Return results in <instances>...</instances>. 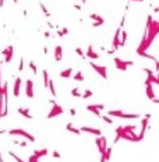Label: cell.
Wrapping results in <instances>:
<instances>
[{
	"mask_svg": "<svg viewBox=\"0 0 159 162\" xmlns=\"http://www.w3.org/2000/svg\"><path fill=\"white\" fill-rule=\"evenodd\" d=\"M159 34V21H154L152 16H148L146 17V25H145V31H144V35H142V39L140 42V46L137 48V55L145 52L148 48L152 45V42L155 41L156 35Z\"/></svg>",
	"mask_w": 159,
	"mask_h": 162,
	"instance_id": "1",
	"label": "cell"
},
{
	"mask_svg": "<svg viewBox=\"0 0 159 162\" xmlns=\"http://www.w3.org/2000/svg\"><path fill=\"white\" fill-rule=\"evenodd\" d=\"M9 134H10V136H22V137H25V138H28L31 143H34V141H35V137L32 136V134H29V133H27L25 130H22V129L9 130Z\"/></svg>",
	"mask_w": 159,
	"mask_h": 162,
	"instance_id": "2",
	"label": "cell"
},
{
	"mask_svg": "<svg viewBox=\"0 0 159 162\" xmlns=\"http://www.w3.org/2000/svg\"><path fill=\"white\" fill-rule=\"evenodd\" d=\"M89 66L94 68L96 73H98L99 76L102 77L103 80H108V71H106V67H105V66H98V64H95L94 60H92V62H89Z\"/></svg>",
	"mask_w": 159,
	"mask_h": 162,
	"instance_id": "3",
	"label": "cell"
},
{
	"mask_svg": "<svg viewBox=\"0 0 159 162\" xmlns=\"http://www.w3.org/2000/svg\"><path fill=\"white\" fill-rule=\"evenodd\" d=\"M95 144H96V147H98V149H99V152H101V155H103L105 149H106V147H108V143H106V137L98 136V138L95 140Z\"/></svg>",
	"mask_w": 159,
	"mask_h": 162,
	"instance_id": "4",
	"label": "cell"
},
{
	"mask_svg": "<svg viewBox=\"0 0 159 162\" xmlns=\"http://www.w3.org/2000/svg\"><path fill=\"white\" fill-rule=\"evenodd\" d=\"M63 112H64V109L60 106V105H57V103H55L53 105V108L50 109V112L47 113V119H53V117H56V116H59V115H63Z\"/></svg>",
	"mask_w": 159,
	"mask_h": 162,
	"instance_id": "5",
	"label": "cell"
},
{
	"mask_svg": "<svg viewBox=\"0 0 159 162\" xmlns=\"http://www.w3.org/2000/svg\"><path fill=\"white\" fill-rule=\"evenodd\" d=\"M121 30L123 28H117L116 30V32H115V36H113V42H112V45H113V49L115 50H117L119 48H120V34H121Z\"/></svg>",
	"mask_w": 159,
	"mask_h": 162,
	"instance_id": "6",
	"label": "cell"
},
{
	"mask_svg": "<svg viewBox=\"0 0 159 162\" xmlns=\"http://www.w3.org/2000/svg\"><path fill=\"white\" fill-rule=\"evenodd\" d=\"M25 94L28 98H34V81L29 78L25 82Z\"/></svg>",
	"mask_w": 159,
	"mask_h": 162,
	"instance_id": "7",
	"label": "cell"
},
{
	"mask_svg": "<svg viewBox=\"0 0 159 162\" xmlns=\"http://www.w3.org/2000/svg\"><path fill=\"white\" fill-rule=\"evenodd\" d=\"M115 64H116V67L119 68V70H121V71H126L127 70V62H124V60H121L120 57H115Z\"/></svg>",
	"mask_w": 159,
	"mask_h": 162,
	"instance_id": "8",
	"label": "cell"
},
{
	"mask_svg": "<svg viewBox=\"0 0 159 162\" xmlns=\"http://www.w3.org/2000/svg\"><path fill=\"white\" fill-rule=\"evenodd\" d=\"M80 130H81V133H91V134H95V136H102V131L99 130V129H94V127H87V126H82V127H80Z\"/></svg>",
	"mask_w": 159,
	"mask_h": 162,
	"instance_id": "9",
	"label": "cell"
},
{
	"mask_svg": "<svg viewBox=\"0 0 159 162\" xmlns=\"http://www.w3.org/2000/svg\"><path fill=\"white\" fill-rule=\"evenodd\" d=\"M20 88H21V78L17 77L15 81H14V88H13V95L15 97V98L20 97Z\"/></svg>",
	"mask_w": 159,
	"mask_h": 162,
	"instance_id": "10",
	"label": "cell"
},
{
	"mask_svg": "<svg viewBox=\"0 0 159 162\" xmlns=\"http://www.w3.org/2000/svg\"><path fill=\"white\" fill-rule=\"evenodd\" d=\"M85 57H89L91 60H96V59H99V53L94 52V46L89 45V46H88V50H87V53H85Z\"/></svg>",
	"mask_w": 159,
	"mask_h": 162,
	"instance_id": "11",
	"label": "cell"
},
{
	"mask_svg": "<svg viewBox=\"0 0 159 162\" xmlns=\"http://www.w3.org/2000/svg\"><path fill=\"white\" fill-rule=\"evenodd\" d=\"M61 59H63V48L60 45H57L55 48V60L56 62H61Z\"/></svg>",
	"mask_w": 159,
	"mask_h": 162,
	"instance_id": "12",
	"label": "cell"
},
{
	"mask_svg": "<svg viewBox=\"0 0 159 162\" xmlns=\"http://www.w3.org/2000/svg\"><path fill=\"white\" fill-rule=\"evenodd\" d=\"M146 88H145V91H146V98L148 99H151V101H152V99L155 98V92H154V85H152V84H146Z\"/></svg>",
	"mask_w": 159,
	"mask_h": 162,
	"instance_id": "13",
	"label": "cell"
},
{
	"mask_svg": "<svg viewBox=\"0 0 159 162\" xmlns=\"http://www.w3.org/2000/svg\"><path fill=\"white\" fill-rule=\"evenodd\" d=\"M17 112L20 115H22L24 117H27V119H34V116L29 113V109H28V108H18Z\"/></svg>",
	"mask_w": 159,
	"mask_h": 162,
	"instance_id": "14",
	"label": "cell"
},
{
	"mask_svg": "<svg viewBox=\"0 0 159 162\" xmlns=\"http://www.w3.org/2000/svg\"><path fill=\"white\" fill-rule=\"evenodd\" d=\"M71 74H73V68L69 67V68H66V70H63V71H60V74H59V76H60L61 78H70V77H71Z\"/></svg>",
	"mask_w": 159,
	"mask_h": 162,
	"instance_id": "15",
	"label": "cell"
},
{
	"mask_svg": "<svg viewBox=\"0 0 159 162\" xmlns=\"http://www.w3.org/2000/svg\"><path fill=\"white\" fill-rule=\"evenodd\" d=\"M66 129H67L69 131L74 133V134H77V136H80V134H81V130H80V129H75V127L73 126V123H67V124H66Z\"/></svg>",
	"mask_w": 159,
	"mask_h": 162,
	"instance_id": "16",
	"label": "cell"
},
{
	"mask_svg": "<svg viewBox=\"0 0 159 162\" xmlns=\"http://www.w3.org/2000/svg\"><path fill=\"white\" fill-rule=\"evenodd\" d=\"M47 154H49V151H47L46 148H42V149H36V151H34V155L36 158H41V157H46Z\"/></svg>",
	"mask_w": 159,
	"mask_h": 162,
	"instance_id": "17",
	"label": "cell"
},
{
	"mask_svg": "<svg viewBox=\"0 0 159 162\" xmlns=\"http://www.w3.org/2000/svg\"><path fill=\"white\" fill-rule=\"evenodd\" d=\"M120 117L121 119H138L140 115L138 113H121Z\"/></svg>",
	"mask_w": 159,
	"mask_h": 162,
	"instance_id": "18",
	"label": "cell"
},
{
	"mask_svg": "<svg viewBox=\"0 0 159 162\" xmlns=\"http://www.w3.org/2000/svg\"><path fill=\"white\" fill-rule=\"evenodd\" d=\"M120 36H121V39H120V48H123L126 45V42H127V38H129V34L126 32V31H123L121 30V34H120Z\"/></svg>",
	"mask_w": 159,
	"mask_h": 162,
	"instance_id": "19",
	"label": "cell"
},
{
	"mask_svg": "<svg viewBox=\"0 0 159 162\" xmlns=\"http://www.w3.org/2000/svg\"><path fill=\"white\" fill-rule=\"evenodd\" d=\"M87 109H88L89 112H92V113H95L98 117H101V116H102V115H101V111H99V109L95 106V105H88V106H87Z\"/></svg>",
	"mask_w": 159,
	"mask_h": 162,
	"instance_id": "20",
	"label": "cell"
},
{
	"mask_svg": "<svg viewBox=\"0 0 159 162\" xmlns=\"http://www.w3.org/2000/svg\"><path fill=\"white\" fill-rule=\"evenodd\" d=\"M47 88L50 90V92H52V95H53V97H56V95H57L56 88H55V84H53V80H52V78H49V82H47Z\"/></svg>",
	"mask_w": 159,
	"mask_h": 162,
	"instance_id": "21",
	"label": "cell"
},
{
	"mask_svg": "<svg viewBox=\"0 0 159 162\" xmlns=\"http://www.w3.org/2000/svg\"><path fill=\"white\" fill-rule=\"evenodd\" d=\"M121 113H123V111H120V109H117V111H109L108 116H110V117H120Z\"/></svg>",
	"mask_w": 159,
	"mask_h": 162,
	"instance_id": "22",
	"label": "cell"
},
{
	"mask_svg": "<svg viewBox=\"0 0 159 162\" xmlns=\"http://www.w3.org/2000/svg\"><path fill=\"white\" fill-rule=\"evenodd\" d=\"M110 155H112V147H106L105 152H103V158H105L106 161H109V159H110Z\"/></svg>",
	"mask_w": 159,
	"mask_h": 162,
	"instance_id": "23",
	"label": "cell"
},
{
	"mask_svg": "<svg viewBox=\"0 0 159 162\" xmlns=\"http://www.w3.org/2000/svg\"><path fill=\"white\" fill-rule=\"evenodd\" d=\"M42 76H43V85L47 88V82H49V73H47V70H43Z\"/></svg>",
	"mask_w": 159,
	"mask_h": 162,
	"instance_id": "24",
	"label": "cell"
},
{
	"mask_svg": "<svg viewBox=\"0 0 159 162\" xmlns=\"http://www.w3.org/2000/svg\"><path fill=\"white\" fill-rule=\"evenodd\" d=\"M73 80L74 81H84V74H82L81 71L75 73V74L73 76Z\"/></svg>",
	"mask_w": 159,
	"mask_h": 162,
	"instance_id": "25",
	"label": "cell"
},
{
	"mask_svg": "<svg viewBox=\"0 0 159 162\" xmlns=\"http://www.w3.org/2000/svg\"><path fill=\"white\" fill-rule=\"evenodd\" d=\"M92 95H94V92H92L91 90H85V91H84V94H81V98L87 99V98H91Z\"/></svg>",
	"mask_w": 159,
	"mask_h": 162,
	"instance_id": "26",
	"label": "cell"
},
{
	"mask_svg": "<svg viewBox=\"0 0 159 162\" xmlns=\"http://www.w3.org/2000/svg\"><path fill=\"white\" fill-rule=\"evenodd\" d=\"M89 18L91 20H94V21H102V20H105V18L101 17L99 14H89Z\"/></svg>",
	"mask_w": 159,
	"mask_h": 162,
	"instance_id": "27",
	"label": "cell"
},
{
	"mask_svg": "<svg viewBox=\"0 0 159 162\" xmlns=\"http://www.w3.org/2000/svg\"><path fill=\"white\" fill-rule=\"evenodd\" d=\"M39 7H41V10L43 11V14L46 16V17H50V13L47 11V9H46V6L43 4V3H39Z\"/></svg>",
	"mask_w": 159,
	"mask_h": 162,
	"instance_id": "28",
	"label": "cell"
},
{
	"mask_svg": "<svg viewBox=\"0 0 159 162\" xmlns=\"http://www.w3.org/2000/svg\"><path fill=\"white\" fill-rule=\"evenodd\" d=\"M13 55H14V52H13V50L9 52V53L4 56V63H10V62H11V59H13Z\"/></svg>",
	"mask_w": 159,
	"mask_h": 162,
	"instance_id": "29",
	"label": "cell"
},
{
	"mask_svg": "<svg viewBox=\"0 0 159 162\" xmlns=\"http://www.w3.org/2000/svg\"><path fill=\"white\" fill-rule=\"evenodd\" d=\"M28 66H29V68L32 70V73H34V74H38V68H36V64H35L32 60H31L29 63H28Z\"/></svg>",
	"mask_w": 159,
	"mask_h": 162,
	"instance_id": "30",
	"label": "cell"
},
{
	"mask_svg": "<svg viewBox=\"0 0 159 162\" xmlns=\"http://www.w3.org/2000/svg\"><path fill=\"white\" fill-rule=\"evenodd\" d=\"M101 119H102L103 122H106V123H109V124H113V119H110V116H108V115L101 116Z\"/></svg>",
	"mask_w": 159,
	"mask_h": 162,
	"instance_id": "31",
	"label": "cell"
},
{
	"mask_svg": "<svg viewBox=\"0 0 159 162\" xmlns=\"http://www.w3.org/2000/svg\"><path fill=\"white\" fill-rule=\"evenodd\" d=\"M71 95H73V97H77V98H81V94H80V90H78V88H73V90H71Z\"/></svg>",
	"mask_w": 159,
	"mask_h": 162,
	"instance_id": "32",
	"label": "cell"
},
{
	"mask_svg": "<svg viewBox=\"0 0 159 162\" xmlns=\"http://www.w3.org/2000/svg\"><path fill=\"white\" fill-rule=\"evenodd\" d=\"M9 155H10V157H13V158H14V159H15L17 162H24V161L21 159V158H20V157H17V155H15V154H14L13 151H9Z\"/></svg>",
	"mask_w": 159,
	"mask_h": 162,
	"instance_id": "33",
	"label": "cell"
},
{
	"mask_svg": "<svg viewBox=\"0 0 159 162\" xmlns=\"http://www.w3.org/2000/svg\"><path fill=\"white\" fill-rule=\"evenodd\" d=\"M75 53H77V55L80 56V57H82V59L85 57V53L82 52V49H81V48H75Z\"/></svg>",
	"mask_w": 159,
	"mask_h": 162,
	"instance_id": "34",
	"label": "cell"
},
{
	"mask_svg": "<svg viewBox=\"0 0 159 162\" xmlns=\"http://www.w3.org/2000/svg\"><path fill=\"white\" fill-rule=\"evenodd\" d=\"M24 70V59H20V64H18V71H22Z\"/></svg>",
	"mask_w": 159,
	"mask_h": 162,
	"instance_id": "35",
	"label": "cell"
},
{
	"mask_svg": "<svg viewBox=\"0 0 159 162\" xmlns=\"http://www.w3.org/2000/svg\"><path fill=\"white\" fill-rule=\"evenodd\" d=\"M28 162H39V158H36L34 154H32V155L29 157V159H28Z\"/></svg>",
	"mask_w": 159,
	"mask_h": 162,
	"instance_id": "36",
	"label": "cell"
},
{
	"mask_svg": "<svg viewBox=\"0 0 159 162\" xmlns=\"http://www.w3.org/2000/svg\"><path fill=\"white\" fill-rule=\"evenodd\" d=\"M103 22H105V20H102V21H94L92 27H101V25H103Z\"/></svg>",
	"mask_w": 159,
	"mask_h": 162,
	"instance_id": "37",
	"label": "cell"
},
{
	"mask_svg": "<svg viewBox=\"0 0 159 162\" xmlns=\"http://www.w3.org/2000/svg\"><path fill=\"white\" fill-rule=\"evenodd\" d=\"M1 112H3V95H0V117H1Z\"/></svg>",
	"mask_w": 159,
	"mask_h": 162,
	"instance_id": "38",
	"label": "cell"
},
{
	"mask_svg": "<svg viewBox=\"0 0 159 162\" xmlns=\"http://www.w3.org/2000/svg\"><path fill=\"white\" fill-rule=\"evenodd\" d=\"M124 24H126V14L121 17V21H120V28H123L124 27Z\"/></svg>",
	"mask_w": 159,
	"mask_h": 162,
	"instance_id": "39",
	"label": "cell"
},
{
	"mask_svg": "<svg viewBox=\"0 0 159 162\" xmlns=\"http://www.w3.org/2000/svg\"><path fill=\"white\" fill-rule=\"evenodd\" d=\"M95 106L98 108L99 111H102V109H105V105H103V103H95Z\"/></svg>",
	"mask_w": 159,
	"mask_h": 162,
	"instance_id": "40",
	"label": "cell"
},
{
	"mask_svg": "<svg viewBox=\"0 0 159 162\" xmlns=\"http://www.w3.org/2000/svg\"><path fill=\"white\" fill-rule=\"evenodd\" d=\"M3 62H0V64ZM0 95H3V88H1V73H0Z\"/></svg>",
	"mask_w": 159,
	"mask_h": 162,
	"instance_id": "41",
	"label": "cell"
},
{
	"mask_svg": "<svg viewBox=\"0 0 159 162\" xmlns=\"http://www.w3.org/2000/svg\"><path fill=\"white\" fill-rule=\"evenodd\" d=\"M52 155H53L55 158H60V157H61L60 152H57V151H53V152H52Z\"/></svg>",
	"mask_w": 159,
	"mask_h": 162,
	"instance_id": "42",
	"label": "cell"
},
{
	"mask_svg": "<svg viewBox=\"0 0 159 162\" xmlns=\"http://www.w3.org/2000/svg\"><path fill=\"white\" fill-rule=\"evenodd\" d=\"M69 32H70V31H69V28H66V27L63 28V30H61V34H63V35H67Z\"/></svg>",
	"mask_w": 159,
	"mask_h": 162,
	"instance_id": "43",
	"label": "cell"
},
{
	"mask_svg": "<svg viewBox=\"0 0 159 162\" xmlns=\"http://www.w3.org/2000/svg\"><path fill=\"white\" fill-rule=\"evenodd\" d=\"M69 112H70V115H71V116H75V113H77V112H75V109H73V108H71Z\"/></svg>",
	"mask_w": 159,
	"mask_h": 162,
	"instance_id": "44",
	"label": "cell"
},
{
	"mask_svg": "<svg viewBox=\"0 0 159 162\" xmlns=\"http://www.w3.org/2000/svg\"><path fill=\"white\" fill-rule=\"evenodd\" d=\"M119 140H120V137H119V136L116 134V137H115V140H113V144H117V141H119Z\"/></svg>",
	"mask_w": 159,
	"mask_h": 162,
	"instance_id": "45",
	"label": "cell"
},
{
	"mask_svg": "<svg viewBox=\"0 0 159 162\" xmlns=\"http://www.w3.org/2000/svg\"><path fill=\"white\" fill-rule=\"evenodd\" d=\"M18 145H20V147H27V145H28V143L22 141V143H18Z\"/></svg>",
	"mask_w": 159,
	"mask_h": 162,
	"instance_id": "46",
	"label": "cell"
},
{
	"mask_svg": "<svg viewBox=\"0 0 159 162\" xmlns=\"http://www.w3.org/2000/svg\"><path fill=\"white\" fill-rule=\"evenodd\" d=\"M106 52H108V55H113V53H115L116 50H115V49L112 48V49H109V50H106Z\"/></svg>",
	"mask_w": 159,
	"mask_h": 162,
	"instance_id": "47",
	"label": "cell"
},
{
	"mask_svg": "<svg viewBox=\"0 0 159 162\" xmlns=\"http://www.w3.org/2000/svg\"><path fill=\"white\" fill-rule=\"evenodd\" d=\"M56 34H57V36H60V38H63V36H64V35L61 34V31H60V30H57V32H56Z\"/></svg>",
	"mask_w": 159,
	"mask_h": 162,
	"instance_id": "48",
	"label": "cell"
},
{
	"mask_svg": "<svg viewBox=\"0 0 159 162\" xmlns=\"http://www.w3.org/2000/svg\"><path fill=\"white\" fill-rule=\"evenodd\" d=\"M74 9H75V10H78V11H80V10H81L82 7H81V6H80V4H74Z\"/></svg>",
	"mask_w": 159,
	"mask_h": 162,
	"instance_id": "49",
	"label": "cell"
},
{
	"mask_svg": "<svg viewBox=\"0 0 159 162\" xmlns=\"http://www.w3.org/2000/svg\"><path fill=\"white\" fill-rule=\"evenodd\" d=\"M43 35H45V38H50V32H49V31H46Z\"/></svg>",
	"mask_w": 159,
	"mask_h": 162,
	"instance_id": "50",
	"label": "cell"
},
{
	"mask_svg": "<svg viewBox=\"0 0 159 162\" xmlns=\"http://www.w3.org/2000/svg\"><path fill=\"white\" fill-rule=\"evenodd\" d=\"M43 53H45V55H47V53H49V49H47L46 46L43 48Z\"/></svg>",
	"mask_w": 159,
	"mask_h": 162,
	"instance_id": "51",
	"label": "cell"
},
{
	"mask_svg": "<svg viewBox=\"0 0 159 162\" xmlns=\"http://www.w3.org/2000/svg\"><path fill=\"white\" fill-rule=\"evenodd\" d=\"M47 27H49V28H55V25H53L50 21H47Z\"/></svg>",
	"mask_w": 159,
	"mask_h": 162,
	"instance_id": "52",
	"label": "cell"
},
{
	"mask_svg": "<svg viewBox=\"0 0 159 162\" xmlns=\"http://www.w3.org/2000/svg\"><path fill=\"white\" fill-rule=\"evenodd\" d=\"M49 103H50V105H55V103H56V101H55V99H49Z\"/></svg>",
	"mask_w": 159,
	"mask_h": 162,
	"instance_id": "53",
	"label": "cell"
},
{
	"mask_svg": "<svg viewBox=\"0 0 159 162\" xmlns=\"http://www.w3.org/2000/svg\"><path fill=\"white\" fill-rule=\"evenodd\" d=\"M152 102H154V103H159V99L158 98H154V99H152Z\"/></svg>",
	"mask_w": 159,
	"mask_h": 162,
	"instance_id": "54",
	"label": "cell"
},
{
	"mask_svg": "<svg viewBox=\"0 0 159 162\" xmlns=\"http://www.w3.org/2000/svg\"><path fill=\"white\" fill-rule=\"evenodd\" d=\"M22 16H28V11H27V10H22Z\"/></svg>",
	"mask_w": 159,
	"mask_h": 162,
	"instance_id": "55",
	"label": "cell"
},
{
	"mask_svg": "<svg viewBox=\"0 0 159 162\" xmlns=\"http://www.w3.org/2000/svg\"><path fill=\"white\" fill-rule=\"evenodd\" d=\"M4 6V0H0V7H3Z\"/></svg>",
	"mask_w": 159,
	"mask_h": 162,
	"instance_id": "56",
	"label": "cell"
},
{
	"mask_svg": "<svg viewBox=\"0 0 159 162\" xmlns=\"http://www.w3.org/2000/svg\"><path fill=\"white\" fill-rule=\"evenodd\" d=\"M154 11L155 13H159V7H154Z\"/></svg>",
	"mask_w": 159,
	"mask_h": 162,
	"instance_id": "57",
	"label": "cell"
},
{
	"mask_svg": "<svg viewBox=\"0 0 159 162\" xmlns=\"http://www.w3.org/2000/svg\"><path fill=\"white\" fill-rule=\"evenodd\" d=\"M101 162H106V159L103 158V155H101Z\"/></svg>",
	"mask_w": 159,
	"mask_h": 162,
	"instance_id": "58",
	"label": "cell"
},
{
	"mask_svg": "<svg viewBox=\"0 0 159 162\" xmlns=\"http://www.w3.org/2000/svg\"><path fill=\"white\" fill-rule=\"evenodd\" d=\"M6 133V130H0V136H1V134H4Z\"/></svg>",
	"mask_w": 159,
	"mask_h": 162,
	"instance_id": "59",
	"label": "cell"
},
{
	"mask_svg": "<svg viewBox=\"0 0 159 162\" xmlns=\"http://www.w3.org/2000/svg\"><path fill=\"white\" fill-rule=\"evenodd\" d=\"M131 1H141V3H142V1H144V0H131Z\"/></svg>",
	"mask_w": 159,
	"mask_h": 162,
	"instance_id": "60",
	"label": "cell"
},
{
	"mask_svg": "<svg viewBox=\"0 0 159 162\" xmlns=\"http://www.w3.org/2000/svg\"><path fill=\"white\" fill-rule=\"evenodd\" d=\"M81 1H82V4H85L87 3V0H81Z\"/></svg>",
	"mask_w": 159,
	"mask_h": 162,
	"instance_id": "61",
	"label": "cell"
}]
</instances>
